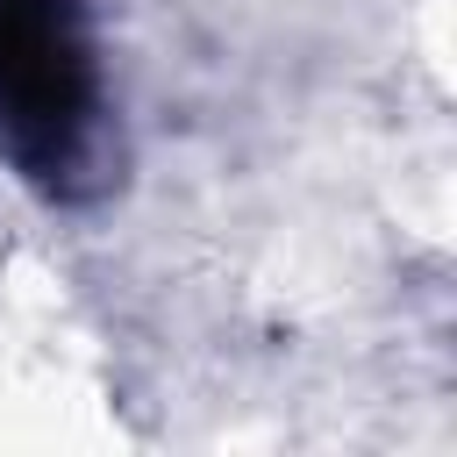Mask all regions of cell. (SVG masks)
<instances>
[{
	"instance_id": "cell-1",
	"label": "cell",
	"mask_w": 457,
	"mask_h": 457,
	"mask_svg": "<svg viewBox=\"0 0 457 457\" xmlns=\"http://www.w3.org/2000/svg\"><path fill=\"white\" fill-rule=\"evenodd\" d=\"M100 114V64L79 0H0V150L50 179Z\"/></svg>"
}]
</instances>
